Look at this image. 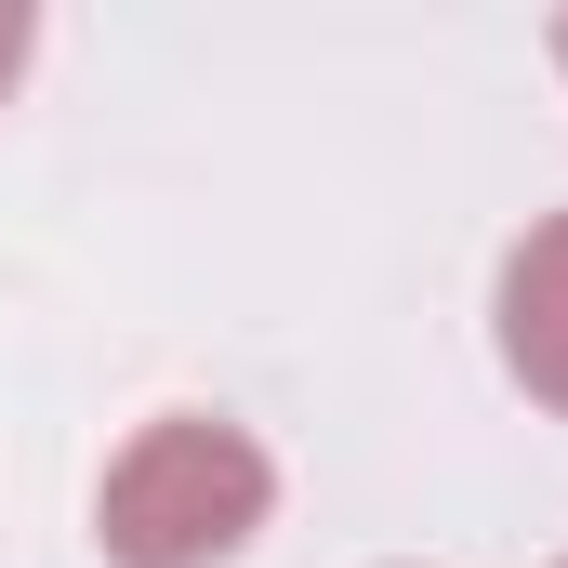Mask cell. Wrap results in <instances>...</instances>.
Instances as JSON below:
<instances>
[{"label":"cell","instance_id":"cell-3","mask_svg":"<svg viewBox=\"0 0 568 568\" xmlns=\"http://www.w3.org/2000/svg\"><path fill=\"white\" fill-rule=\"evenodd\" d=\"M27 40H40V27H27V0H0V93L27 80Z\"/></svg>","mask_w":568,"mask_h":568},{"label":"cell","instance_id":"cell-1","mask_svg":"<svg viewBox=\"0 0 568 568\" xmlns=\"http://www.w3.org/2000/svg\"><path fill=\"white\" fill-rule=\"evenodd\" d=\"M265 516H278V463L225 410H159L93 489L106 568H225L265 542Z\"/></svg>","mask_w":568,"mask_h":568},{"label":"cell","instance_id":"cell-2","mask_svg":"<svg viewBox=\"0 0 568 568\" xmlns=\"http://www.w3.org/2000/svg\"><path fill=\"white\" fill-rule=\"evenodd\" d=\"M489 331H503V371H516L542 410H568V212H542V225L503 252Z\"/></svg>","mask_w":568,"mask_h":568},{"label":"cell","instance_id":"cell-5","mask_svg":"<svg viewBox=\"0 0 568 568\" xmlns=\"http://www.w3.org/2000/svg\"><path fill=\"white\" fill-rule=\"evenodd\" d=\"M556 568H568V556H556Z\"/></svg>","mask_w":568,"mask_h":568},{"label":"cell","instance_id":"cell-4","mask_svg":"<svg viewBox=\"0 0 568 568\" xmlns=\"http://www.w3.org/2000/svg\"><path fill=\"white\" fill-rule=\"evenodd\" d=\"M556 67H568V13H556Z\"/></svg>","mask_w":568,"mask_h":568}]
</instances>
